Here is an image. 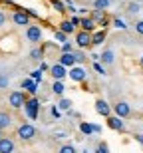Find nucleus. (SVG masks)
I'll return each instance as SVG.
<instances>
[{"mask_svg": "<svg viewBox=\"0 0 143 153\" xmlns=\"http://www.w3.org/2000/svg\"><path fill=\"white\" fill-rule=\"evenodd\" d=\"M24 109H26L28 119L36 121V119H38V115H40V102H38L36 97H30V100H26V103H24Z\"/></svg>", "mask_w": 143, "mask_h": 153, "instance_id": "obj_1", "label": "nucleus"}, {"mask_svg": "<svg viewBox=\"0 0 143 153\" xmlns=\"http://www.w3.org/2000/svg\"><path fill=\"white\" fill-rule=\"evenodd\" d=\"M16 135L20 141H30V139H34L36 137V127L32 123H22L20 127H18Z\"/></svg>", "mask_w": 143, "mask_h": 153, "instance_id": "obj_2", "label": "nucleus"}, {"mask_svg": "<svg viewBox=\"0 0 143 153\" xmlns=\"http://www.w3.org/2000/svg\"><path fill=\"white\" fill-rule=\"evenodd\" d=\"M8 103H10L14 109L24 108V103H26V96H24L22 91H12L10 96H8Z\"/></svg>", "mask_w": 143, "mask_h": 153, "instance_id": "obj_3", "label": "nucleus"}, {"mask_svg": "<svg viewBox=\"0 0 143 153\" xmlns=\"http://www.w3.org/2000/svg\"><path fill=\"white\" fill-rule=\"evenodd\" d=\"M113 111H115V115L121 117V119H125V117L131 115V108H129V103H127V102H117L113 105Z\"/></svg>", "mask_w": 143, "mask_h": 153, "instance_id": "obj_4", "label": "nucleus"}, {"mask_svg": "<svg viewBox=\"0 0 143 153\" xmlns=\"http://www.w3.org/2000/svg\"><path fill=\"white\" fill-rule=\"evenodd\" d=\"M76 44H78V48H87V46H92V34L90 32H78L76 34Z\"/></svg>", "mask_w": 143, "mask_h": 153, "instance_id": "obj_5", "label": "nucleus"}, {"mask_svg": "<svg viewBox=\"0 0 143 153\" xmlns=\"http://www.w3.org/2000/svg\"><path fill=\"white\" fill-rule=\"evenodd\" d=\"M66 70H68V68H64L62 64H54V66L50 68V76L56 79V82H62V79L66 78V74H68Z\"/></svg>", "mask_w": 143, "mask_h": 153, "instance_id": "obj_6", "label": "nucleus"}, {"mask_svg": "<svg viewBox=\"0 0 143 153\" xmlns=\"http://www.w3.org/2000/svg\"><path fill=\"white\" fill-rule=\"evenodd\" d=\"M12 22L16 24V26H30V16L26 14V12L18 10L12 14Z\"/></svg>", "mask_w": 143, "mask_h": 153, "instance_id": "obj_7", "label": "nucleus"}, {"mask_svg": "<svg viewBox=\"0 0 143 153\" xmlns=\"http://www.w3.org/2000/svg\"><path fill=\"white\" fill-rule=\"evenodd\" d=\"M26 38H28L30 42L38 44V42L42 40V30H40V26H28V30H26Z\"/></svg>", "mask_w": 143, "mask_h": 153, "instance_id": "obj_8", "label": "nucleus"}, {"mask_svg": "<svg viewBox=\"0 0 143 153\" xmlns=\"http://www.w3.org/2000/svg\"><path fill=\"white\" fill-rule=\"evenodd\" d=\"M107 127H109V129H113V131H123V129H125V123H123V119L117 117V115H113V117L109 115V117H107Z\"/></svg>", "mask_w": 143, "mask_h": 153, "instance_id": "obj_9", "label": "nucleus"}, {"mask_svg": "<svg viewBox=\"0 0 143 153\" xmlns=\"http://www.w3.org/2000/svg\"><path fill=\"white\" fill-rule=\"evenodd\" d=\"M14 149H16V145L10 137H0V153H14Z\"/></svg>", "mask_w": 143, "mask_h": 153, "instance_id": "obj_10", "label": "nucleus"}, {"mask_svg": "<svg viewBox=\"0 0 143 153\" xmlns=\"http://www.w3.org/2000/svg\"><path fill=\"white\" fill-rule=\"evenodd\" d=\"M96 111L99 115H103V117H109L111 115V108H109V103L105 100H97L96 102Z\"/></svg>", "mask_w": 143, "mask_h": 153, "instance_id": "obj_11", "label": "nucleus"}, {"mask_svg": "<svg viewBox=\"0 0 143 153\" xmlns=\"http://www.w3.org/2000/svg\"><path fill=\"white\" fill-rule=\"evenodd\" d=\"M68 76L74 79V82H84V79H86V70L80 68V66H74V68L68 72Z\"/></svg>", "mask_w": 143, "mask_h": 153, "instance_id": "obj_12", "label": "nucleus"}, {"mask_svg": "<svg viewBox=\"0 0 143 153\" xmlns=\"http://www.w3.org/2000/svg\"><path fill=\"white\" fill-rule=\"evenodd\" d=\"M58 64H62L64 68H74L76 66V58H74V54L72 52H68V54H62L60 56V62Z\"/></svg>", "mask_w": 143, "mask_h": 153, "instance_id": "obj_13", "label": "nucleus"}, {"mask_svg": "<svg viewBox=\"0 0 143 153\" xmlns=\"http://www.w3.org/2000/svg\"><path fill=\"white\" fill-rule=\"evenodd\" d=\"M10 125H12V115L8 114V111H2V109H0V131L8 129Z\"/></svg>", "mask_w": 143, "mask_h": 153, "instance_id": "obj_14", "label": "nucleus"}, {"mask_svg": "<svg viewBox=\"0 0 143 153\" xmlns=\"http://www.w3.org/2000/svg\"><path fill=\"white\" fill-rule=\"evenodd\" d=\"M80 26H82L84 32H92L96 28V22H93L92 18H80Z\"/></svg>", "mask_w": 143, "mask_h": 153, "instance_id": "obj_15", "label": "nucleus"}, {"mask_svg": "<svg viewBox=\"0 0 143 153\" xmlns=\"http://www.w3.org/2000/svg\"><path fill=\"white\" fill-rule=\"evenodd\" d=\"M103 40H105V30H99V32L92 34V44H93V46L103 44Z\"/></svg>", "mask_w": 143, "mask_h": 153, "instance_id": "obj_16", "label": "nucleus"}, {"mask_svg": "<svg viewBox=\"0 0 143 153\" xmlns=\"http://www.w3.org/2000/svg\"><path fill=\"white\" fill-rule=\"evenodd\" d=\"M99 60H102L103 64H113V60H115V54H113V50H105L99 56Z\"/></svg>", "mask_w": 143, "mask_h": 153, "instance_id": "obj_17", "label": "nucleus"}, {"mask_svg": "<svg viewBox=\"0 0 143 153\" xmlns=\"http://www.w3.org/2000/svg\"><path fill=\"white\" fill-rule=\"evenodd\" d=\"M52 91H54L56 96H64V91H66V85H64L62 82H54V85H52Z\"/></svg>", "mask_w": 143, "mask_h": 153, "instance_id": "obj_18", "label": "nucleus"}, {"mask_svg": "<svg viewBox=\"0 0 143 153\" xmlns=\"http://www.w3.org/2000/svg\"><path fill=\"white\" fill-rule=\"evenodd\" d=\"M74 26H72V22H70V20H64L62 22V30H60V32H64V34L68 36V34H72V32H74Z\"/></svg>", "mask_w": 143, "mask_h": 153, "instance_id": "obj_19", "label": "nucleus"}, {"mask_svg": "<svg viewBox=\"0 0 143 153\" xmlns=\"http://www.w3.org/2000/svg\"><path fill=\"white\" fill-rule=\"evenodd\" d=\"M109 4H111V0H96L93 2L96 10H105V8H109Z\"/></svg>", "mask_w": 143, "mask_h": 153, "instance_id": "obj_20", "label": "nucleus"}, {"mask_svg": "<svg viewBox=\"0 0 143 153\" xmlns=\"http://www.w3.org/2000/svg\"><path fill=\"white\" fill-rule=\"evenodd\" d=\"M58 105H60V109H64V111H68V109L72 108V100H66V97H62Z\"/></svg>", "mask_w": 143, "mask_h": 153, "instance_id": "obj_21", "label": "nucleus"}, {"mask_svg": "<svg viewBox=\"0 0 143 153\" xmlns=\"http://www.w3.org/2000/svg\"><path fill=\"white\" fill-rule=\"evenodd\" d=\"M80 129L84 131V133H86V135H92V133H93L92 125H90V123H84V121H82V123H80Z\"/></svg>", "mask_w": 143, "mask_h": 153, "instance_id": "obj_22", "label": "nucleus"}, {"mask_svg": "<svg viewBox=\"0 0 143 153\" xmlns=\"http://www.w3.org/2000/svg\"><path fill=\"white\" fill-rule=\"evenodd\" d=\"M58 153H78V151H76V147H74V145H62Z\"/></svg>", "mask_w": 143, "mask_h": 153, "instance_id": "obj_23", "label": "nucleus"}, {"mask_svg": "<svg viewBox=\"0 0 143 153\" xmlns=\"http://www.w3.org/2000/svg\"><path fill=\"white\" fill-rule=\"evenodd\" d=\"M52 4H54V8H56L58 12H64V10H66V6H64L60 0H52Z\"/></svg>", "mask_w": 143, "mask_h": 153, "instance_id": "obj_24", "label": "nucleus"}, {"mask_svg": "<svg viewBox=\"0 0 143 153\" xmlns=\"http://www.w3.org/2000/svg\"><path fill=\"white\" fill-rule=\"evenodd\" d=\"M113 26H115V28H119V30H125L127 28L125 22H123V20H119V18H115V20H113Z\"/></svg>", "mask_w": 143, "mask_h": 153, "instance_id": "obj_25", "label": "nucleus"}, {"mask_svg": "<svg viewBox=\"0 0 143 153\" xmlns=\"http://www.w3.org/2000/svg\"><path fill=\"white\" fill-rule=\"evenodd\" d=\"M26 90H28L30 94H32V96H36V91H38V82H32V84H30L28 88H26Z\"/></svg>", "mask_w": 143, "mask_h": 153, "instance_id": "obj_26", "label": "nucleus"}, {"mask_svg": "<svg viewBox=\"0 0 143 153\" xmlns=\"http://www.w3.org/2000/svg\"><path fill=\"white\" fill-rule=\"evenodd\" d=\"M93 70H96L97 74H102V76H105V70H103V66L99 62H93Z\"/></svg>", "mask_w": 143, "mask_h": 153, "instance_id": "obj_27", "label": "nucleus"}, {"mask_svg": "<svg viewBox=\"0 0 143 153\" xmlns=\"http://www.w3.org/2000/svg\"><path fill=\"white\" fill-rule=\"evenodd\" d=\"M30 56L34 58V60H42V50H38V48H34V50L30 52Z\"/></svg>", "mask_w": 143, "mask_h": 153, "instance_id": "obj_28", "label": "nucleus"}, {"mask_svg": "<svg viewBox=\"0 0 143 153\" xmlns=\"http://www.w3.org/2000/svg\"><path fill=\"white\" fill-rule=\"evenodd\" d=\"M127 12H131V14L139 12V4H137V2H131V4H129V8H127Z\"/></svg>", "mask_w": 143, "mask_h": 153, "instance_id": "obj_29", "label": "nucleus"}, {"mask_svg": "<svg viewBox=\"0 0 143 153\" xmlns=\"http://www.w3.org/2000/svg\"><path fill=\"white\" fill-rule=\"evenodd\" d=\"M96 153H109V149H107V145H105V143H99Z\"/></svg>", "mask_w": 143, "mask_h": 153, "instance_id": "obj_30", "label": "nucleus"}, {"mask_svg": "<svg viewBox=\"0 0 143 153\" xmlns=\"http://www.w3.org/2000/svg\"><path fill=\"white\" fill-rule=\"evenodd\" d=\"M72 54H74L76 62H84V60H86V56H84V54H82V52H72Z\"/></svg>", "mask_w": 143, "mask_h": 153, "instance_id": "obj_31", "label": "nucleus"}, {"mask_svg": "<svg viewBox=\"0 0 143 153\" xmlns=\"http://www.w3.org/2000/svg\"><path fill=\"white\" fill-rule=\"evenodd\" d=\"M56 40H60V42H64V44L68 42V40H66V34H64V32H56Z\"/></svg>", "mask_w": 143, "mask_h": 153, "instance_id": "obj_32", "label": "nucleus"}, {"mask_svg": "<svg viewBox=\"0 0 143 153\" xmlns=\"http://www.w3.org/2000/svg\"><path fill=\"white\" fill-rule=\"evenodd\" d=\"M135 30H137V34L143 36V20H139V22L135 24Z\"/></svg>", "mask_w": 143, "mask_h": 153, "instance_id": "obj_33", "label": "nucleus"}, {"mask_svg": "<svg viewBox=\"0 0 143 153\" xmlns=\"http://www.w3.org/2000/svg\"><path fill=\"white\" fill-rule=\"evenodd\" d=\"M68 52H72V46L66 42V44H62V54H68Z\"/></svg>", "mask_w": 143, "mask_h": 153, "instance_id": "obj_34", "label": "nucleus"}, {"mask_svg": "<svg viewBox=\"0 0 143 153\" xmlns=\"http://www.w3.org/2000/svg\"><path fill=\"white\" fill-rule=\"evenodd\" d=\"M4 24H6V14H4V12H0V28H2Z\"/></svg>", "mask_w": 143, "mask_h": 153, "instance_id": "obj_35", "label": "nucleus"}, {"mask_svg": "<svg viewBox=\"0 0 143 153\" xmlns=\"http://www.w3.org/2000/svg\"><path fill=\"white\" fill-rule=\"evenodd\" d=\"M70 22H72V26L76 28V26H80V18H78V16H74L72 20H70Z\"/></svg>", "mask_w": 143, "mask_h": 153, "instance_id": "obj_36", "label": "nucleus"}, {"mask_svg": "<svg viewBox=\"0 0 143 153\" xmlns=\"http://www.w3.org/2000/svg\"><path fill=\"white\" fill-rule=\"evenodd\" d=\"M42 72H40V70H38V72H34V74H32V78H34V82H40V78H42Z\"/></svg>", "mask_w": 143, "mask_h": 153, "instance_id": "obj_37", "label": "nucleus"}, {"mask_svg": "<svg viewBox=\"0 0 143 153\" xmlns=\"http://www.w3.org/2000/svg\"><path fill=\"white\" fill-rule=\"evenodd\" d=\"M6 84H8V79H6V78H2V76H0V88H6Z\"/></svg>", "mask_w": 143, "mask_h": 153, "instance_id": "obj_38", "label": "nucleus"}, {"mask_svg": "<svg viewBox=\"0 0 143 153\" xmlns=\"http://www.w3.org/2000/svg\"><path fill=\"white\" fill-rule=\"evenodd\" d=\"M135 139L139 141V145H143V135H141V133H137V135H135Z\"/></svg>", "mask_w": 143, "mask_h": 153, "instance_id": "obj_39", "label": "nucleus"}, {"mask_svg": "<svg viewBox=\"0 0 143 153\" xmlns=\"http://www.w3.org/2000/svg\"><path fill=\"white\" fill-rule=\"evenodd\" d=\"M92 129H93V133H99V131H102V127H99V125H92Z\"/></svg>", "mask_w": 143, "mask_h": 153, "instance_id": "obj_40", "label": "nucleus"}, {"mask_svg": "<svg viewBox=\"0 0 143 153\" xmlns=\"http://www.w3.org/2000/svg\"><path fill=\"white\" fill-rule=\"evenodd\" d=\"M141 66H143V56H141Z\"/></svg>", "mask_w": 143, "mask_h": 153, "instance_id": "obj_41", "label": "nucleus"}, {"mask_svg": "<svg viewBox=\"0 0 143 153\" xmlns=\"http://www.w3.org/2000/svg\"><path fill=\"white\" fill-rule=\"evenodd\" d=\"M0 137H2V131H0Z\"/></svg>", "mask_w": 143, "mask_h": 153, "instance_id": "obj_42", "label": "nucleus"}]
</instances>
